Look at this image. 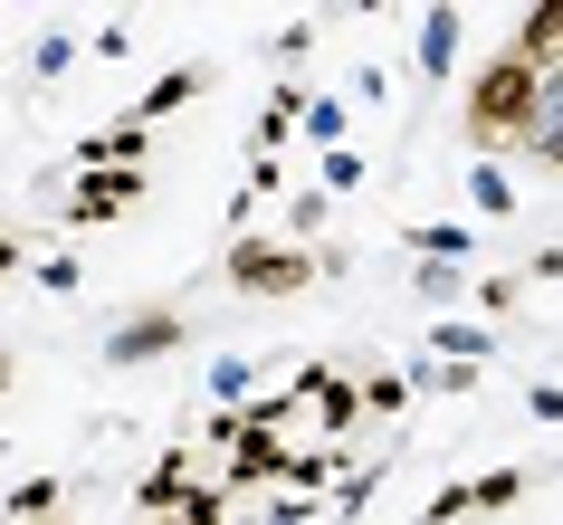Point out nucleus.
I'll return each mask as SVG.
<instances>
[{
	"label": "nucleus",
	"instance_id": "nucleus-1",
	"mask_svg": "<svg viewBox=\"0 0 563 525\" xmlns=\"http://www.w3.org/2000/svg\"><path fill=\"white\" fill-rule=\"evenodd\" d=\"M526 106H534V77H526V67H497L487 96H477V116H526Z\"/></svg>",
	"mask_w": 563,
	"mask_h": 525
},
{
	"label": "nucleus",
	"instance_id": "nucleus-2",
	"mask_svg": "<svg viewBox=\"0 0 563 525\" xmlns=\"http://www.w3.org/2000/svg\"><path fill=\"white\" fill-rule=\"evenodd\" d=\"M239 287H297V259H267V249H239Z\"/></svg>",
	"mask_w": 563,
	"mask_h": 525
},
{
	"label": "nucleus",
	"instance_id": "nucleus-3",
	"mask_svg": "<svg viewBox=\"0 0 563 525\" xmlns=\"http://www.w3.org/2000/svg\"><path fill=\"white\" fill-rule=\"evenodd\" d=\"M534 144H544V153L563 163V77H554L544 96H534Z\"/></svg>",
	"mask_w": 563,
	"mask_h": 525
}]
</instances>
